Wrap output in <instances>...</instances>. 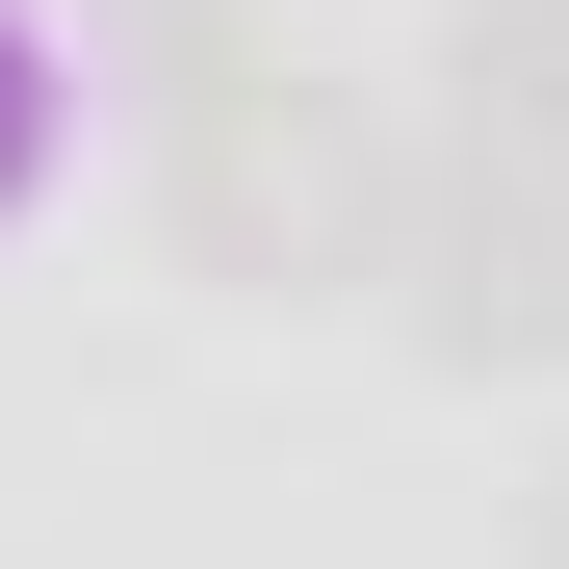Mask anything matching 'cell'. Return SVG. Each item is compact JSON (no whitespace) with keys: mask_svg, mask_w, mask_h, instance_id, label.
<instances>
[{"mask_svg":"<svg viewBox=\"0 0 569 569\" xmlns=\"http://www.w3.org/2000/svg\"><path fill=\"white\" fill-rule=\"evenodd\" d=\"M52 156V78H27V27H0V181H27Z\"/></svg>","mask_w":569,"mask_h":569,"instance_id":"obj_2","label":"cell"},{"mask_svg":"<svg viewBox=\"0 0 569 569\" xmlns=\"http://www.w3.org/2000/svg\"><path fill=\"white\" fill-rule=\"evenodd\" d=\"M415 337H440V362H543V337H569V208H518V181L440 208V233H415Z\"/></svg>","mask_w":569,"mask_h":569,"instance_id":"obj_1","label":"cell"}]
</instances>
